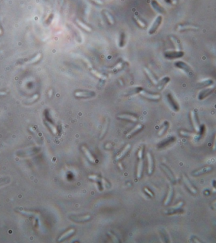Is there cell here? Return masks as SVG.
I'll use <instances>...</instances> for the list:
<instances>
[{"mask_svg":"<svg viewBox=\"0 0 216 243\" xmlns=\"http://www.w3.org/2000/svg\"><path fill=\"white\" fill-rule=\"evenodd\" d=\"M212 186H213V187L215 189H216V181L214 180L213 181H212Z\"/></svg>","mask_w":216,"mask_h":243,"instance_id":"cell-48","label":"cell"},{"mask_svg":"<svg viewBox=\"0 0 216 243\" xmlns=\"http://www.w3.org/2000/svg\"><path fill=\"white\" fill-rule=\"evenodd\" d=\"M82 151L84 152V153L85 154V155L86 156V157L87 158V159L89 160L91 162V163H95V159L94 157V156H92V155L91 153V152L89 151V149L85 147V146H82Z\"/></svg>","mask_w":216,"mask_h":243,"instance_id":"cell-14","label":"cell"},{"mask_svg":"<svg viewBox=\"0 0 216 243\" xmlns=\"http://www.w3.org/2000/svg\"><path fill=\"white\" fill-rule=\"evenodd\" d=\"M89 178L90 179L92 180V181H95V182H101V179L98 177L97 175H90L89 176Z\"/></svg>","mask_w":216,"mask_h":243,"instance_id":"cell-40","label":"cell"},{"mask_svg":"<svg viewBox=\"0 0 216 243\" xmlns=\"http://www.w3.org/2000/svg\"><path fill=\"white\" fill-rule=\"evenodd\" d=\"M130 148H131V145L129 144H128L126 146L125 148L123 149V150L120 153H119L117 155V156H116V160H119V159H121L123 157V156H125V155L127 154V153L129 151V150L130 149Z\"/></svg>","mask_w":216,"mask_h":243,"instance_id":"cell-20","label":"cell"},{"mask_svg":"<svg viewBox=\"0 0 216 243\" xmlns=\"http://www.w3.org/2000/svg\"><path fill=\"white\" fill-rule=\"evenodd\" d=\"M200 83L201 84L204 85L205 86H210L213 85L214 84V82L212 81V79H202L200 81Z\"/></svg>","mask_w":216,"mask_h":243,"instance_id":"cell-32","label":"cell"},{"mask_svg":"<svg viewBox=\"0 0 216 243\" xmlns=\"http://www.w3.org/2000/svg\"><path fill=\"white\" fill-rule=\"evenodd\" d=\"M70 218L73 221L76 222H85L91 219V216L90 215H85V216H80V217H75V216H72Z\"/></svg>","mask_w":216,"mask_h":243,"instance_id":"cell-18","label":"cell"},{"mask_svg":"<svg viewBox=\"0 0 216 243\" xmlns=\"http://www.w3.org/2000/svg\"><path fill=\"white\" fill-rule=\"evenodd\" d=\"M168 127H169V124H168V122L167 121H166V122H165V123L164 124V125H163V126H162V128L160 129V131H159V132H158V135H159V136H161L163 135V134H164V133H165V132H166V130L168 129Z\"/></svg>","mask_w":216,"mask_h":243,"instance_id":"cell-34","label":"cell"},{"mask_svg":"<svg viewBox=\"0 0 216 243\" xmlns=\"http://www.w3.org/2000/svg\"><path fill=\"white\" fill-rule=\"evenodd\" d=\"M162 21V16L161 15H159L156 17L155 21L152 24L150 29H149V34H154V33L157 31V30L159 27V26H160V25L161 24Z\"/></svg>","mask_w":216,"mask_h":243,"instance_id":"cell-5","label":"cell"},{"mask_svg":"<svg viewBox=\"0 0 216 243\" xmlns=\"http://www.w3.org/2000/svg\"><path fill=\"white\" fill-rule=\"evenodd\" d=\"M143 89L141 87H138V88H135L133 89L129 90L128 91L127 93H125L124 94L125 96H129V95H133V94H137V93H139Z\"/></svg>","mask_w":216,"mask_h":243,"instance_id":"cell-31","label":"cell"},{"mask_svg":"<svg viewBox=\"0 0 216 243\" xmlns=\"http://www.w3.org/2000/svg\"><path fill=\"white\" fill-rule=\"evenodd\" d=\"M117 117L119 119L127 120H129V121L134 122H136L138 120V118H137V116H135L134 115H129V114L118 115L117 116Z\"/></svg>","mask_w":216,"mask_h":243,"instance_id":"cell-13","label":"cell"},{"mask_svg":"<svg viewBox=\"0 0 216 243\" xmlns=\"http://www.w3.org/2000/svg\"><path fill=\"white\" fill-rule=\"evenodd\" d=\"M151 6L152 8L154 10L155 12L159 13H164L165 12L164 9L159 5V3L155 1V0H152L151 1Z\"/></svg>","mask_w":216,"mask_h":243,"instance_id":"cell-12","label":"cell"},{"mask_svg":"<svg viewBox=\"0 0 216 243\" xmlns=\"http://www.w3.org/2000/svg\"><path fill=\"white\" fill-rule=\"evenodd\" d=\"M183 205V203L182 201L179 202L177 205H176L173 206H171V207H170V208L168 209V210L165 211V213L166 214H173V213L179 210V209L182 207Z\"/></svg>","mask_w":216,"mask_h":243,"instance_id":"cell-17","label":"cell"},{"mask_svg":"<svg viewBox=\"0 0 216 243\" xmlns=\"http://www.w3.org/2000/svg\"><path fill=\"white\" fill-rule=\"evenodd\" d=\"M37 98H38V95L37 94H35V95H34V96H33V97L32 98H31V99H29V102H34Z\"/></svg>","mask_w":216,"mask_h":243,"instance_id":"cell-45","label":"cell"},{"mask_svg":"<svg viewBox=\"0 0 216 243\" xmlns=\"http://www.w3.org/2000/svg\"><path fill=\"white\" fill-rule=\"evenodd\" d=\"M125 42V36L124 33H121L119 39V47H123Z\"/></svg>","mask_w":216,"mask_h":243,"instance_id":"cell-37","label":"cell"},{"mask_svg":"<svg viewBox=\"0 0 216 243\" xmlns=\"http://www.w3.org/2000/svg\"><path fill=\"white\" fill-rule=\"evenodd\" d=\"M41 58V54L39 53V54H37L36 56H35V57H34L32 59H31V60H30L28 62V64H33V63L37 62V61L39 60L40 58Z\"/></svg>","mask_w":216,"mask_h":243,"instance_id":"cell-39","label":"cell"},{"mask_svg":"<svg viewBox=\"0 0 216 243\" xmlns=\"http://www.w3.org/2000/svg\"><path fill=\"white\" fill-rule=\"evenodd\" d=\"M108 234L111 237V239L112 240V241H113L114 242H115V243H118V242H119V241L118 240V239L117 238V237H116V236L115 235H114L113 234H112V233H111V232H108Z\"/></svg>","mask_w":216,"mask_h":243,"instance_id":"cell-41","label":"cell"},{"mask_svg":"<svg viewBox=\"0 0 216 243\" xmlns=\"http://www.w3.org/2000/svg\"><path fill=\"white\" fill-rule=\"evenodd\" d=\"M147 157L148 162V174H151L153 172V168H154V164H153V159L150 153H147Z\"/></svg>","mask_w":216,"mask_h":243,"instance_id":"cell-16","label":"cell"},{"mask_svg":"<svg viewBox=\"0 0 216 243\" xmlns=\"http://www.w3.org/2000/svg\"><path fill=\"white\" fill-rule=\"evenodd\" d=\"M76 24H77L82 29H84V31H87V32H91L92 31V28L91 27H89L88 25L85 24L84 22H82L80 19H76Z\"/></svg>","mask_w":216,"mask_h":243,"instance_id":"cell-23","label":"cell"},{"mask_svg":"<svg viewBox=\"0 0 216 243\" xmlns=\"http://www.w3.org/2000/svg\"><path fill=\"white\" fill-rule=\"evenodd\" d=\"M172 195H173V189H172V186H170V187H169V191H168V196L164 201V205L166 206L169 204V203L171 202L172 199Z\"/></svg>","mask_w":216,"mask_h":243,"instance_id":"cell-24","label":"cell"},{"mask_svg":"<svg viewBox=\"0 0 216 243\" xmlns=\"http://www.w3.org/2000/svg\"><path fill=\"white\" fill-rule=\"evenodd\" d=\"M183 180L186 186H187V188L189 189V191H190L191 193H193V194H197V189H196L194 188V186L191 184V183L190 182V181H189V179L184 175H183Z\"/></svg>","mask_w":216,"mask_h":243,"instance_id":"cell-8","label":"cell"},{"mask_svg":"<svg viewBox=\"0 0 216 243\" xmlns=\"http://www.w3.org/2000/svg\"><path fill=\"white\" fill-rule=\"evenodd\" d=\"M143 127V125L142 124H138L137 125H136L135 127L132 130H131L130 131L128 132L127 134V138H130L131 136H132L134 134H135V133H137V132H138L140 131V129H142Z\"/></svg>","mask_w":216,"mask_h":243,"instance_id":"cell-26","label":"cell"},{"mask_svg":"<svg viewBox=\"0 0 216 243\" xmlns=\"http://www.w3.org/2000/svg\"><path fill=\"white\" fill-rule=\"evenodd\" d=\"M143 148H141L140 149H139L138 151V158H142L143 157Z\"/></svg>","mask_w":216,"mask_h":243,"instance_id":"cell-42","label":"cell"},{"mask_svg":"<svg viewBox=\"0 0 216 243\" xmlns=\"http://www.w3.org/2000/svg\"><path fill=\"white\" fill-rule=\"evenodd\" d=\"M118 165H119V168H120L121 169H123V166H122V165L120 164V163H119V164H118Z\"/></svg>","mask_w":216,"mask_h":243,"instance_id":"cell-50","label":"cell"},{"mask_svg":"<svg viewBox=\"0 0 216 243\" xmlns=\"http://www.w3.org/2000/svg\"><path fill=\"white\" fill-rule=\"evenodd\" d=\"M161 168L165 172V173L166 174V175H167L168 176V177L170 179V180L171 181V182H172L173 183H174L175 182V178H174V175H173V174H172L171 173V172L170 171V170H169L167 166H166L165 165H161Z\"/></svg>","mask_w":216,"mask_h":243,"instance_id":"cell-21","label":"cell"},{"mask_svg":"<svg viewBox=\"0 0 216 243\" xmlns=\"http://www.w3.org/2000/svg\"><path fill=\"white\" fill-rule=\"evenodd\" d=\"M74 232H75V229H70V230H68V231H66V232H65L64 234H63L59 238V239H58V241L59 242H61V241H64L65 239H67L68 238H69V237H70V236L72 235V234H74Z\"/></svg>","mask_w":216,"mask_h":243,"instance_id":"cell-19","label":"cell"},{"mask_svg":"<svg viewBox=\"0 0 216 243\" xmlns=\"http://www.w3.org/2000/svg\"><path fill=\"white\" fill-rule=\"evenodd\" d=\"M165 57L168 59H176L181 58L184 56V52L180 51H166L164 54Z\"/></svg>","mask_w":216,"mask_h":243,"instance_id":"cell-3","label":"cell"},{"mask_svg":"<svg viewBox=\"0 0 216 243\" xmlns=\"http://www.w3.org/2000/svg\"><path fill=\"white\" fill-rule=\"evenodd\" d=\"M170 39L171 40L172 42L173 43L176 50L180 51L181 50V45H180V42H179V40L177 38H176L175 37H173V36H171V37H170Z\"/></svg>","mask_w":216,"mask_h":243,"instance_id":"cell-28","label":"cell"},{"mask_svg":"<svg viewBox=\"0 0 216 243\" xmlns=\"http://www.w3.org/2000/svg\"><path fill=\"white\" fill-rule=\"evenodd\" d=\"M212 149H213L214 151H216V135H215L214 141V143H213V146H212Z\"/></svg>","mask_w":216,"mask_h":243,"instance_id":"cell-46","label":"cell"},{"mask_svg":"<svg viewBox=\"0 0 216 243\" xmlns=\"http://www.w3.org/2000/svg\"><path fill=\"white\" fill-rule=\"evenodd\" d=\"M46 124L48 125V127L50 129V130L51 131V132L53 133L54 134H56V133H57V129L55 127V126L53 125L52 124H51V122H49L48 121H46Z\"/></svg>","mask_w":216,"mask_h":243,"instance_id":"cell-36","label":"cell"},{"mask_svg":"<svg viewBox=\"0 0 216 243\" xmlns=\"http://www.w3.org/2000/svg\"><path fill=\"white\" fill-rule=\"evenodd\" d=\"M169 81H170V78H169V77H165L164 78H162L160 81H158L157 84L156 85L157 86V89L162 90Z\"/></svg>","mask_w":216,"mask_h":243,"instance_id":"cell-15","label":"cell"},{"mask_svg":"<svg viewBox=\"0 0 216 243\" xmlns=\"http://www.w3.org/2000/svg\"><path fill=\"white\" fill-rule=\"evenodd\" d=\"M167 99L168 101V103H169V105H170V106L172 107V108L173 109L174 111L178 112L179 110V106L178 105L177 102L174 100V98L172 97V96L170 94V93L168 94Z\"/></svg>","mask_w":216,"mask_h":243,"instance_id":"cell-9","label":"cell"},{"mask_svg":"<svg viewBox=\"0 0 216 243\" xmlns=\"http://www.w3.org/2000/svg\"><path fill=\"white\" fill-rule=\"evenodd\" d=\"M91 1L94 2L95 4L98 5H101L103 4V2L101 1V0H91Z\"/></svg>","mask_w":216,"mask_h":243,"instance_id":"cell-44","label":"cell"},{"mask_svg":"<svg viewBox=\"0 0 216 243\" xmlns=\"http://www.w3.org/2000/svg\"><path fill=\"white\" fill-rule=\"evenodd\" d=\"M212 170V166H205V167L202 168L201 169H199L197 171H195L192 173V175L194 176H199L201 175H203L208 173Z\"/></svg>","mask_w":216,"mask_h":243,"instance_id":"cell-11","label":"cell"},{"mask_svg":"<svg viewBox=\"0 0 216 243\" xmlns=\"http://www.w3.org/2000/svg\"><path fill=\"white\" fill-rule=\"evenodd\" d=\"M95 95V93L91 91H76L74 92V96L78 98H90Z\"/></svg>","mask_w":216,"mask_h":243,"instance_id":"cell-2","label":"cell"},{"mask_svg":"<svg viewBox=\"0 0 216 243\" xmlns=\"http://www.w3.org/2000/svg\"><path fill=\"white\" fill-rule=\"evenodd\" d=\"M122 67H123V63L121 62H119L118 64H116L114 66V67H112L111 68V71L112 72H117V71H119L120 69H121Z\"/></svg>","mask_w":216,"mask_h":243,"instance_id":"cell-38","label":"cell"},{"mask_svg":"<svg viewBox=\"0 0 216 243\" xmlns=\"http://www.w3.org/2000/svg\"><path fill=\"white\" fill-rule=\"evenodd\" d=\"M139 94H140L141 96H142L143 97H144L148 99H151V100L156 101V100H159V99H160L161 98V96L159 94H151V93H149L147 91H145L144 89H142V91L139 92Z\"/></svg>","mask_w":216,"mask_h":243,"instance_id":"cell-6","label":"cell"},{"mask_svg":"<svg viewBox=\"0 0 216 243\" xmlns=\"http://www.w3.org/2000/svg\"><path fill=\"white\" fill-rule=\"evenodd\" d=\"M134 19H135V21L137 22V24L138 25V26H140V27L145 28L146 27H147V25H146L145 22L144 21H142L140 17H138V16H135Z\"/></svg>","mask_w":216,"mask_h":243,"instance_id":"cell-30","label":"cell"},{"mask_svg":"<svg viewBox=\"0 0 216 243\" xmlns=\"http://www.w3.org/2000/svg\"><path fill=\"white\" fill-rule=\"evenodd\" d=\"M144 71H145V73L146 74V75H147L148 78L150 79V81H151L152 84L155 85V86L157 85V83H158V80L157 79V78L155 77V75H154V74H153V73L150 71V69L145 67L144 68Z\"/></svg>","mask_w":216,"mask_h":243,"instance_id":"cell-10","label":"cell"},{"mask_svg":"<svg viewBox=\"0 0 216 243\" xmlns=\"http://www.w3.org/2000/svg\"><path fill=\"white\" fill-rule=\"evenodd\" d=\"M144 191H145V192L147 193V194H148L149 196H151V197H154V194H153V193L149 190V189H148V188H145V189H144Z\"/></svg>","mask_w":216,"mask_h":243,"instance_id":"cell-43","label":"cell"},{"mask_svg":"<svg viewBox=\"0 0 216 243\" xmlns=\"http://www.w3.org/2000/svg\"><path fill=\"white\" fill-rule=\"evenodd\" d=\"M6 93L4 91H0V96H4L6 95Z\"/></svg>","mask_w":216,"mask_h":243,"instance_id":"cell-49","label":"cell"},{"mask_svg":"<svg viewBox=\"0 0 216 243\" xmlns=\"http://www.w3.org/2000/svg\"><path fill=\"white\" fill-rule=\"evenodd\" d=\"M190 116H191L192 124H193V125H194V127L195 130V131L197 132H200V125H199L198 120L197 118V115H196V113L195 111H191L190 112Z\"/></svg>","mask_w":216,"mask_h":243,"instance_id":"cell-7","label":"cell"},{"mask_svg":"<svg viewBox=\"0 0 216 243\" xmlns=\"http://www.w3.org/2000/svg\"><path fill=\"white\" fill-rule=\"evenodd\" d=\"M101 182H102V184L103 185H104V186H108V183L107 182H106L104 179H101Z\"/></svg>","mask_w":216,"mask_h":243,"instance_id":"cell-47","label":"cell"},{"mask_svg":"<svg viewBox=\"0 0 216 243\" xmlns=\"http://www.w3.org/2000/svg\"><path fill=\"white\" fill-rule=\"evenodd\" d=\"M214 86L213 85H212L210 86H207L206 88L202 89V91H200V92H199V94L198 95V98L199 100H203L204 99H205L206 97H207L208 96L210 95L212 92V91H214Z\"/></svg>","mask_w":216,"mask_h":243,"instance_id":"cell-4","label":"cell"},{"mask_svg":"<svg viewBox=\"0 0 216 243\" xmlns=\"http://www.w3.org/2000/svg\"><path fill=\"white\" fill-rule=\"evenodd\" d=\"M108 125H109V120L107 119V120L106 121L104 127H103L102 131L101 134H100V139H102L103 137H104L105 134H106V132H107V130H108Z\"/></svg>","mask_w":216,"mask_h":243,"instance_id":"cell-35","label":"cell"},{"mask_svg":"<svg viewBox=\"0 0 216 243\" xmlns=\"http://www.w3.org/2000/svg\"><path fill=\"white\" fill-rule=\"evenodd\" d=\"M1 33H2V31H1V28H0V35L1 34Z\"/></svg>","mask_w":216,"mask_h":243,"instance_id":"cell-52","label":"cell"},{"mask_svg":"<svg viewBox=\"0 0 216 243\" xmlns=\"http://www.w3.org/2000/svg\"><path fill=\"white\" fill-rule=\"evenodd\" d=\"M51 94H52V91H51H51H50V92H49V96H50V97H51Z\"/></svg>","mask_w":216,"mask_h":243,"instance_id":"cell-51","label":"cell"},{"mask_svg":"<svg viewBox=\"0 0 216 243\" xmlns=\"http://www.w3.org/2000/svg\"><path fill=\"white\" fill-rule=\"evenodd\" d=\"M143 166H144V160L142 158L139 159V162L138 164L137 171V178L140 179L142 175V172L143 170Z\"/></svg>","mask_w":216,"mask_h":243,"instance_id":"cell-25","label":"cell"},{"mask_svg":"<svg viewBox=\"0 0 216 243\" xmlns=\"http://www.w3.org/2000/svg\"><path fill=\"white\" fill-rule=\"evenodd\" d=\"M180 133V134L183 136H185V137H189V138H196L197 137H198V136L195 134H193V133H190L189 132H187V131H181L179 132Z\"/></svg>","mask_w":216,"mask_h":243,"instance_id":"cell-33","label":"cell"},{"mask_svg":"<svg viewBox=\"0 0 216 243\" xmlns=\"http://www.w3.org/2000/svg\"><path fill=\"white\" fill-rule=\"evenodd\" d=\"M103 13H104L105 17L106 18V19H107V21L109 23V24L113 25L114 24V19L111 13L106 10L103 11Z\"/></svg>","mask_w":216,"mask_h":243,"instance_id":"cell-27","label":"cell"},{"mask_svg":"<svg viewBox=\"0 0 216 243\" xmlns=\"http://www.w3.org/2000/svg\"><path fill=\"white\" fill-rule=\"evenodd\" d=\"M91 72L93 75H94L95 77H97L98 79H102V80H106V78H107V77H106V75L101 74V73H100V72H99L97 71H95V69H91Z\"/></svg>","mask_w":216,"mask_h":243,"instance_id":"cell-29","label":"cell"},{"mask_svg":"<svg viewBox=\"0 0 216 243\" xmlns=\"http://www.w3.org/2000/svg\"><path fill=\"white\" fill-rule=\"evenodd\" d=\"M174 65L176 67L181 70L187 75L190 76L192 75V70L191 67L185 62L183 61H177L174 63Z\"/></svg>","mask_w":216,"mask_h":243,"instance_id":"cell-1","label":"cell"},{"mask_svg":"<svg viewBox=\"0 0 216 243\" xmlns=\"http://www.w3.org/2000/svg\"><path fill=\"white\" fill-rule=\"evenodd\" d=\"M191 29H198L197 27L192 25H178L177 27L178 31H183L186 30H191Z\"/></svg>","mask_w":216,"mask_h":243,"instance_id":"cell-22","label":"cell"}]
</instances>
